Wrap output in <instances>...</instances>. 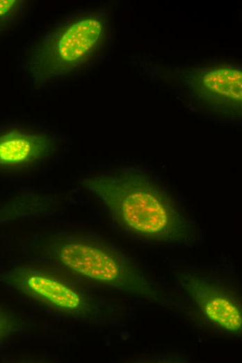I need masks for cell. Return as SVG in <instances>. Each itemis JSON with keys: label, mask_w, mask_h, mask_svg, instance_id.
<instances>
[{"label": "cell", "mask_w": 242, "mask_h": 363, "mask_svg": "<svg viewBox=\"0 0 242 363\" xmlns=\"http://www.w3.org/2000/svg\"><path fill=\"white\" fill-rule=\"evenodd\" d=\"M103 15L75 13L32 45L26 71L40 87L80 68L98 53L106 36Z\"/></svg>", "instance_id": "cell-2"}, {"label": "cell", "mask_w": 242, "mask_h": 363, "mask_svg": "<svg viewBox=\"0 0 242 363\" xmlns=\"http://www.w3.org/2000/svg\"><path fill=\"white\" fill-rule=\"evenodd\" d=\"M17 327V324L14 316L0 307V339L13 334Z\"/></svg>", "instance_id": "cell-9"}, {"label": "cell", "mask_w": 242, "mask_h": 363, "mask_svg": "<svg viewBox=\"0 0 242 363\" xmlns=\"http://www.w3.org/2000/svg\"><path fill=\"white\" fill-rule=\"evenodd\" d=\"M82 186L130 235L169 246L193 242L195 226L188 214L145 172L134 168L108 172L85 178Z\"/></svg>", "instance_id": "cell-1"}, {"label": "cell", "mask_w": 242, "mask_h": 363, "mask_svg": "<svg viewBox=\"0 0 242 363\" xmlns=\"http://www.w3.org/2000/svg\"><path fill=\"white\" fill-rule=\"evenodd\" d=\"M51 250L63 265L82 276L148 299L158 298L156 288L145 271L110 245L70 237L58 241Z\"/></svg>", "instance_id": "cell-3"}, {"label": "cell", "mask_w": 242, "mask_h": 363, "mask_svg": "<svg viewBox=\"0 0 242 363\" xmlns=\"http://www.w3.org/2000/svg\"><path fill=\"white\" fill-rule=\"evenodd\" d=\"M198 93L217 109L241 108V71L239 67L220 66L204 70L195 75Z\"/></svg>", "instance_id": "cell-7"}, {"label": "cell", "mask_w": 242, "mask_h": 363, "mask_svg": "<svg viewBox=\"0 0 242 363\" xmlns=\"http://www.w3.org/2000/svg\"><path fill=\"white\" fill-rule=\"evenodd\" d=\"M56 148V139L47 131L23 126L0 131V169L18 168L47 158Z\"/></svg>", "instance_id": "cell-6"}, {"label": "cell", "mask_w": 242, "mask_h": 363, "mask_svg": "<svg viewBox=\"0 0 242 363\" xmlns=\"http://www.w3.org/2000/svg\"><path fill=\"white\" fill-rule=\"evenodd\" d=\"M26 4L22 0H0V34L23 19Z\"/></svg>", "instance_id": "cell-8"}, {"label": "cell", "mask_w": 242, "mask_h": 363, "mask_svg": "<svg viewBox=\"0 0 242 363\" xmlns=\"http://www.w3.org/2000/svg\"><path fill=\"white\" fill-rule=\"evenodd\" d=\"M4 279L24 295L60 310L76 311L84 306L83 298L79 291L35 268L17 267L9 271Z\"/></svg>", "instance_id": "cell-5"}, {"label": "cell", "mask_w": 242, "mask_h": 363, "mask_svg": "<svg viewBox=\"0 0 242 363\" xmlns=\"http://www.w3.org/2000/svg\"><path fill=\"white\" fill-rule=\"evenodd\" d=\"M184 291L202 313L226 332H241L242 317L239 300L232 293L204 277L184 273L179 276Z\"/></svg>", "instance_id": "cell-4"}]
</instances>
